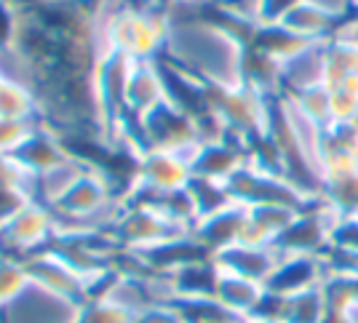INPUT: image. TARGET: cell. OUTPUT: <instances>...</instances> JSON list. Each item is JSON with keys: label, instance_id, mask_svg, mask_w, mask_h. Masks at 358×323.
Segmentation results:
<instances>
[{"label": "cell", "instance_id": "6da1fadb", "mask_svg": "<svg viewBox=\"0 0 358 323\" xmlns=\"http://www.w3.org/2000/svg\"><path fill=\"white\" fill-rule=\"evenodd\" d=\"M281 254V251H278ZM327 278L324 257H297V254H281L278 264L273 267L270 278L265 280V289L273 296H294L299 292H308L321 286Z\"/></svg>", "mask_w": 358, "mask_h": 323}, {"label": "cell", "instance_id": "7a4b0ae2", "mask_svg": "<svg viewBox=\"0 0 358 323\" xmlns=\"http://www.w3.org/2000/svg\"><path fill=\"white\" fill-rule=\"evenodd\" d=\"M281 70V94H302L308 88L327 83V41L308 43L297 54L278 64Z\"/></svg>", "mask_w": 358, "mask_h": 323}, {"label": "cell", "instance_id": "3957f363", "mask_svg": "<svg viewBox=\"0 0 358 323\" xmlns=\"http://www.w3.org/2000/svg\"><path fill=\"white\" fill-rule=\"evenodd\" d=\"M278 27L286 29L289 35L299 38V41L318 43V41L334 38V35L340 32V27H343V22H340L337 16L327 14L324 8H318L313 3L302 0V3H297V6L278 22Z\"/></svg>", "mask_w": 358, "mask_h": 323}, {"label": "cell", "instance_id": "277c9868", "mask_svg": "<svg viewBox=\"0 0 358 323\" xmlns=\"http://www.w3.org/2000/svg\"><path fill=\"white\" fill-rule=\"evenodd\" d=\"M324 286H315L294 296H278V321L284 323H324L327 318Z\"/></svg>", "mask_w": 358, "mask_h": 323}, {"label": "cell", "instance_id": "5b68a950", "mask_svg": "<svg viewBox=\"0 0 358 323\" xmlns=\"http://www.w3.org/2000/svg\"><path fill=\"white\" fill-rule=\"evenodd\" d=\"M348 75H358V38L337 32L327 41V86Z\"/></svg>", "mask_w": 358, "mask_h": 323}, {"label": "cell", "instance_id": "8992f818", "mask_svg": "<svg viewBox=\"0 0 358 323\" xmlns=\"http://www.w3.org/2000/svg\"><path fill=\"white\" fill-rule=\"evenodd\" d=\"M329 88H331V123H348L358 110V75H348L337 83H329Z\"/></svg>", "mask_w": 358, "mask_h": 323}, {"label": "cell", "instance_id": "52a82bcc", "mask_svg": "<svg viewBox=\"0 0 358 323\" xmlns=\"http://www.w3.org/2000/svg\"><path fill=\"white\" fill-rule=\"evenodd\" d=\"M292 96V94H289ZM297 104L305 110V115H310L315 123L321 126H331V88L324 83V86L308 88L302 94H294Z\"/></svg>", "mask_w": 358, "mask_h": 323}, {"label": "cell", "instance_id": "ba28073f", "mask_svg": "<svg viewBox=\"0 0 358 323\" xmlns=\"http://www.w3.org/2000/svg\"><path fill=\"white\" fill-rule=\"evenodd\" d=\"M331 246L348 251H358V220L356 217H340L331 230Z\"/></svg>", "mask_w": 358, "mask_h": 323}, {"label": "cell", "instance_id": "9c48e42d", "mask_svg": "<svg viewBox=\"0 0 358 323\" xmlns=\"http://www.w3.org/2000/svg\"><path fill=\"white\" fill-rule=\"evenodd\" d=\"M308 3H313V6H318V8H324L327 14L337 16L343 24L358 11L356 0H308Z\"/></svg>", "mask_w": 358, "mask_h": 323}, {"label": "cell", "instance_id": "30bf717a", "mask_svg": "<svg viewBox=\"0 0 358 323\" xmlns=\"http://www.w3.org/2000/svg\"><path fill=\"white\" fill-rule=\"evenodd\" d=\"M324 323H350V318H348V313H331V310H329Z\"/></svg>", "mask_w": 358, "mask_h": 323}, {"label": "cell", "instance_id": "8fae6325", "mask_svg": "<svg viewBox=\"0 0 358 323\" xmlns=\"http://www.w3.org/2000/svg\"><path fill=\"white\" fill-rule=\"evenodd\" d=\"M345 126H348V129H350V131H353V136H356V139H358V110H356V115L350 117V120H348V123H345Z\"/></svg>", "mask_w": 358, "mask_h": 323}, {"label": "cell", "instance_id": "7c38bea8", "mask_svg": "<svg viewBox=\"0 0 358 323\" xmlns=\"http://www.w3.org/2000/svg\"><path fill=\"white\" fill-rule=\"evenodd\" d=\"M350 217H356V220H358V208H356V211H353V214H350Z\"/></svg>", "mask_w": 358, "mask_h": 323}]
</instances>
